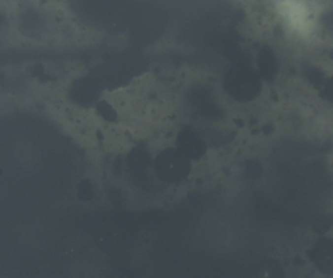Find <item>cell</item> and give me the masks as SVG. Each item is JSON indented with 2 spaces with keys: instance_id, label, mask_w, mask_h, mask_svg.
Masks as SVG:
<instances>
[{
  "instance_id": "1",
  "label": "cell",
  "mask_w": 333,
  "mask_h": 278,
  "mask_svg": "<svg viewBox=\"0 0 333 278\" xmlns=\"http://www.w3.org/2000/svg\"><path fill=\"white\" fill-rule=\"evenodd\" d=\"M284 9L288 17L297 26H300L305 22L307 16L305 10L300 4L286 2V3H284Z\"/></svg>"
}]
</instances>
